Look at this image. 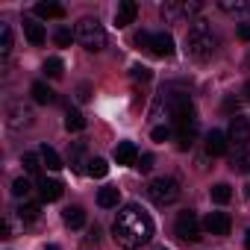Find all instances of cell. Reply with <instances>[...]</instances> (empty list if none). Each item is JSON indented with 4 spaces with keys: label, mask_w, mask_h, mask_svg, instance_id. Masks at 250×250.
<instances>
[{
    "label": "cell",
    "mask_w": 250,
    "mask_h": 250,
    "mask_svg": "<svg viewBox=\"0 0 250 250\" xmlns=\"http://www.w3.org/2000/svg\"><path fill=\"white\" fill-rule=\"evenodd\" d=\"M112 238L124 250H139V247H145L153 238V221H150V215L142 206H136V203L124 206L118 212L115 224H112Z\"/></svg>",
    "instance_id": "cell-1"
},
{
    "label": "cell",
    "mask_w": 250,
    "mask_h": 250,
    "mask_svg": "<svg viewBox=\"0 0 250 250\" xmlns=\"http://www.w3.org/2000/svg\"><path fill=\"white\" fill-rule=\"evenodd\" d=\"M162 112L177 124V127H186V124H197V112L194 103L186 91H162V97L153 106V118H162Z\"/></svg>",
    "instance_id": "cell-2"
},
{
    "label": "cell",
    "mask_w": 250,
    "mask_h": 250,
    "mask_svg": "<svg viewBox=\"0 0 250 250\" xmlns=\"http://www.w3.org/2000/svg\"><path fill=\"white\" fill-rule=\"evenodd\" d=\"M186 50H188V56H191L194 62H209V59L215 56V50H218V36L212 33L209 21H203V18L191 21L188 33H186Z\"/></svg>",
    "instance_id": "cell-3"
},
{
    "label": "cell",
    "mask_w": 250,
    "mask_h": 250,
    "mask_svg": "<svg viewBox=\"0 0 250 250\" xmlns=\"http://www.w3.org/2000/svg\"><path fill=\"white\" fill-rule=\"evenodd\" d=\"M74 36H77V42H80L85 50H91V53H100V50L106 47V30H103V24H100L97 18H80Z\"/></svg>",
    "instance_id": "cell-4"
},
{
    "label": "cell",
    "mask_w": 250,
    "mask_h": 250,
    "mask_svg": "<svg viewBox=\"0 0 250 250\" xmlns=\"http://www.w3.org/2000/svg\"><path fill=\"white\" fill-rule=\"evenodd\" d=\"M6 124H9V130H15V133L33 127V124H36L33 106H27L24 100H9L6 103Z\"/></svg>",
    "instance_id": "cell-5"
},
{
    "label": "cell",
    "mask_w": 250,
    "mask_h": 250,
    "mask_svg": "<svg viewBox=\"0 0 250 250\" xmlns=\"http://www.w3.org/2000/svg\"><path fill=\"white\" fill-rule=\"evenodd\" d=\"M147 194H150L153 203H159V206H171V203L180 197V186H177V180H171V177H156V180H150Z\"/></svg>",
    "instance_id": "cell-6"
},
{
    "label": "cell",
    "mask_w": 250,
    "mask_h": 250,
    "mask_svg": "<svg viewBox=\"0 0 250 250\" xmlns=\"http://www.w3.org/2000/svg\"><path fill=\"white\" fill-rule=\"evenodd\" d=\"M197 12H200V3H197V0H168V3L162 6V18H165L168 24H180V21L197 15Z\"/></svg>",
    "instance_id": "cell-7"
},
{
    "label": "cell",
    "mask_w": 250,
    "mask_h": 250,
    "mask_svg": "<svg viewBox=\"0 0 250 250\" xmlns=\"http://www.w3.org/2000/svg\"><path fill=\"white\" fill-rule=\"evenodd\" d=\"M200 221H197V215L191 212V209H186V212H180L177 215V235L183 238V241H197L200 238Z\"/></svg>",
    "instance_id": "cell-8"
},
{
    "label": "cell",
    "mask_w": 250,
    "mask_h": 250,
    "mask_svg": "<svg viewBox=\"0 0 250 250\" xmlns=\"http://www.w3.org/2000/svg\"><path fill=\"white\" fill-rule=\"evenodd\" d=\"M203 229H206V232H212V235H229L232 221H229V215H227V212H209V215H206V221H203Z\"/></svg>",
    "instance_id": "cell-9"
},
{
    "label": "cell",
    "mask_w": 250,
    "mask_h": 250,
    "mask_svg": "<svg viewBox=\"0 0 250 250\" xmlns=\"http://www.w3.org/2000/svg\"><path fill=\"white\" fill-rule=\"evenodd\" d=\"M227 139L235 142L238 147H244V145L250 142V121L241 118V115H235V118L229 121V133H227Z\"/></svg>",
    "instance_id": "cell-10"
},
{
    "label": "cell",
    "mask_w": 250,
    "mask_h": 250,
    "mask_svg": "<svg viewBox=\"0 0 250 250\" xmlns=\"http://www.w3.org/2000/svg\"><path fill=\"white\" fill-rule=\"evenodd\" d=\"M150 53H153V56H162V59L174 56V39H171L168 33H153V42H150Z\"/></svg>",
    "instance_id": "cell-11"
},
{
    "label": "cell",
    "mask_w": 250,
    "mask_h": 250,
    "mask_svg": "<svg viewBox=\"0 0 250 250\" xmlns=\"http://www.w3.org/2000/svg\"><path fill=\"white\" fill-rule=\"evenodd\" d=\"M136 15H139V6L133 3V0H121L118 9H115V24L118 27H127V24L136 21Z\"/></svg>",
    "instance_id": "cell-12"
},
{
    "label": "cell",
    "mask_w": 250,
    "mask_h": 250,
    "mask_svg": "<svg viewBox=\"0 0 250 250\" xmlns=\"http://www.w3.org/2000/svg\"><path fill=\"white\" fill-rule=\"evenodd\" d=\"M115 159H118V165H136L139 162V147L133 142H121L115 147Z\"/></svg>",
    "instance_id": "cell-13"
},
{
    "label": "cell",
    "mask_w": 250,
    "mask_h": 250,
    "mask_svg": "<svg viewBox=\"0 0 250 250\" xmlns=\"http://www.w3.org/2000/svg\"><path fill=\"white\" fill-rule=\"evenodd\" d=\"M39 194H42V200L53 203V200L62 197V183H59V180H47V177H42V180H39Z\"/></svg>",
    "instance_id": "cell-14"
},
{
    "label": "cell",
    "mask_w": 250,
    "mask_h": 250,
    "mask_svg": "<svg viewBox=\"0 0 250 250\" xmlns=\"http://www.w3.org/2000/svg\"><path fill=\"white\" fill-rule=\"evenodd\" d=\"M229 168H232L235 174H250V145L238 147V150L229 156Z\"/></svg>",
    "instance_id": "cell-15"
},
{
    "label": "cell",
    "mask_w": 250,
    "mask_h": 250,
    "mask_svg": "<svg viewBox=\"0 0 250 250\" xmlns=\"http://www.w3.org/2000/svg\"><path fill=\"white\" fill-rule=\"evenodd\" d=\"M24 36H27V39H30V44H36V47H42V44H44V39H47L44 27H42L39 21H33V18H24Z\"/></svg>",
    "instance_id": "cell-16"
},
{
    "label": "cell",
    "mask_w": 250,
    "mask_h": 250,
    "mask_svg": "<svg viewBox=\"0 0 250 250\" xmlns=\"http://www.w3.org/2000/svg\"><path fill=\"white\" fill-rule=\"evenodd\" d=\"M206 153H209V156H224V153H227V136H224L221 130H212V133L206 136Z\"/></svg>",
    "instance_id": "cell-17"
},
{
    "label": "cell",
    "mask_w": 250,
    "mask_h": 250,
    "mask_svg": "<svg viewBox=\"0 0 250 250\" xmlns=\"http://www.w3.org/2000/svg\"><path fill=\"white\" fill-rule=\"evenodd\" d=\"M33 100L36 103H42V106H50V103H56V91L47 85V83H33Z\"/></svg>",
    "instance_id": "cell-18"
},
{
    "label": "cell",
    "mask_w": 250,
    "mask_h": 250,
    "mask_svg": "<svg viewBox=\"0 0 250 250\" xmlns=\"http://www.w3.org/2000/svg\"><path fill=\"white\" fill-rule=\"evenodd\" d=\"M62 221H65V227L80 229V227H85V209H83V206H68V209L62 212Z\"/></svg>",
    "instance_id": "cell-19"
},
{
    "label": "cell",
    "mask_w": 250,
    "mask_h": 250,
    "mask_svg": "<svg viewBox=\"0 0 250 250\" xmlns=\"http://www.w3.org/2000/svg\"><path fill=\"white\" fill-rule=\"evenodd\" d=\"M194 136H197V124L177 127V147H180V150H188V147L194 145Z\"/></svg>",
    "instance_id": "cell-20"
},
{
    "label": "cell",
    "mask_w": 250,
    "mask_h": 250,
    "mask_svg": "<svg viewBox=\"0 0 250 250\" xmlns=\"http://www.w3.org/2000/svg\"><path fill=\"white\" fill-rule=\"evenodd\" d=\"M39 156H42V165H47L50 171H59V168H62V159H59V153H56L50 145H42V147H39Z\"/></svg>",
    "instance_id": "cell-21"
},
{
    "label": "cell",
    "mask_w": 250,
    "mask_h": 250,
    "mask_svg": "<svg viewBox=\"0 0 250 250\" xmlns=\"http://www.w3.org/2000/svg\"><path fill=\"white\" fill-rule=\"evenodd\" d=\"M118 200H121V191H118L115 186H106V188H100V191H97V203H100L103 209L118 206Z\"/></svg>",
    "instance_id": "cell-22"
},
{
    "label": "cell",
    "mask_w": 250,
    "mask_h": 250,
    "mask_svg": "<svg viewBox=\"0 0 250 250\" xmlns=\"http://www.w3.org/2000/svg\"><path fill=\"white\" fill-rule=\"evenodd\" d=\"M227 15H247L250 12V0H221L218 3Z\"/></svg>",
    "instance_id": "cell-23"
},
{
    "label": "cell",
    "mask_w": 250,
    "mask_h": 250,
    "mask_svg": "<svg viewBox=\"0 0 250 250\" xmlns=\"http://www.w3.org/2000/svg\"><path fill=\"white\" fill-rule=\"evenodd\" d=\"M36 15L39 18H47V21L50 18H65V6L62 3H39L36 6Z\"/></svg>",
    "instance_id": "cell-24"
},
{
    "label": "cell",
    "mask_w": 250,
    "mask_h": 250,
    "mask_svg": "<svg viewBox=\"0 0 250 250\" xmlns=\"http://www.w3.org/2000/svg\"><path fill=\"white\" fill-rule=\"evenodd\" d=\"M39 218H42V206L39 203H21V209H18V221L21 224H33Z\"/></svg>",
    "instance_id": "cell-25"
},
{
    "label": "cell",
    "mask_w": 250,
    "mask_h": 250,
    "mask_svg": "<svg viewBox=\"0 0 250 250\" xmlns=\"http://www.w3.org/2000/svg\"><path fill=\"white\" fill-rule=\"evenodd\" d=\"M65 127H68V133H80V130H85V118H83V112L68 109V112H65Z\"/></svg>",
    "instance_id": "cell-26"
},
{
    "label": "cell",
    "mask_w": 250,
    "mask_h": 250,
    "mask_svg": "<svg viewBox=\"0 0 250 250\" xmlns=\"http://www.w3.org/2000/svg\"><path fill=\"white\" fill-rule=\"evenodd\" d=\"M9 53H12V27L0 24V56L9 59Z\"/></svg>",
    "instance_id": "cell-27"
},
{
    "label": "cell",
    "mask_w": 250,
    "mask_h": 250,
    "mask_svg": "<svg viewBox=\"0 0 250 250\" xmlns=\"http://www.w3.org/2000/svg\"><path fill=\"white\" fill-rule=\"evenodd\" d=\"M21 165H24L27 174H39V168H42V156L33 153V150H27V153L21 156Z\"/></svg>",
    "instance_id": "cell-28"
},
{
    "label": "cell",
    "mask_w": 250,
    "mask_h": 250,
    "mask_svg": "<svg viewBox=\"0 0 250 250\" xmlns=\"http://www.w3.org/2000/svg\"><path fill=\"white\" fill-rule=\"evenodd\" d=\"M212 200H215V203H221V206H224V203H229V200H232V188H229L227 183L212 186Z\"/></svg>",
    "instance_id": "cell-29"
},
{
    "label": "cell",
    "mask_w": 250,
    "mask_h": 250,
    "mask_svg": "<svg viewBox=\"0 0 250 250\" xmlns=\"http://www.w3.org/2000/svg\"><path fill=\"white\" fill-rule=\"evenodd\" d=\"M62 71H65V65H62V59H59V56H50V59L44 62V74H47L50 80H59V77H62Z\"/></svg>",
    "instance_id": "cell-30"
},
{
    "label": "cell",
    "mask_w": 250,
    "mask_h": 250,
    "mask_svg": "<svg viewBox=\"0 0 250 250\" xmlns=\"http://www.w3.org/2000/svg\"><path fill=\"white\" fill-rule=\"evenodd\" d=\"M30 191H33V183H30L27 177H18V180L12 183V194H15L18 200H21V197L27 200V194H30Z\"/></svg>",
    "instance_id": "cell-31"
},
{
    "label": "cell",
    "mask_w": 250,
    "mask_h": 250,
    "mask_svg": "<svg viewBox=\"0 0 250 250\" xmlns=\"http://www.w3.org/2000/svg\"><path fill=\"white\" fill-rule=\"evenodd\" d=\"M88 174H91V177H106V174H109L106 159H88Z\"/></svg>",
    "instance_id": "cell-32"
},
{
    "label": "cell",
    "mask_w": 250,
    "mask_h": 250,
    "mask_svg": "<svg viewBox=\"0 0 250 250\" xmlns=\"http://www.w3.org/2000/svg\"><path fill=\"white\" fill-rule=\"evenodd\" d=\"M71 39H77V36H74L68 27H59V30H56V36H53V42H56L59 47H68V44H71Z\"/></svg>",
    "instance_id": "cell-33"
},
{
    "label": "cell",
    "mask_w": 250,
    "mask_h": 250,
    "mask_svg": "<svg viewBox=\"0 0 250 250\" xmlns=\"http://www.w3.org/2000/svg\"><path fill=\"white\" fill-rule=\"evenodd\" d=\"M150 77H153L150 68H145V65H136V68H133V80H136V83H150Z\"/></svg>",
    "instance_id": "cell-34"
},
{
    "label": "cell",
    "mask_w": 250,
    "mask_h": 250,
    "mask_svg": "<svg viewBox=\"0 0 250 250\" xmlns=\"http://www.w3.org/2000/svg\"><path fill=\"white\" fill-rule=\"evenodd\" d=\"M150 42H153V33H147V30L136 33V44H139V47H147V50H150Z\"/></svg>",
    "instance_id": "cell-35"
},
{
    "label": "cell",
    "mask_w": 250,
    "mask_h": 250,
    "mask_svg": "<svg viewBox=\"0 0 250 250\" xmlns=\"http://www.w3.org/2000/svg\"><path fill=\"white\" fill-rule=\"evenodd\" d=\"M136 168H139V171H150V168H153V156H150V153H142L139 162H136Z\"/></svg>",
    "instance_id": "cell-36"
},
{
    "label": "cell",
    "mask_w": 250,
    "mask_h": 250,
    "mask_svg": "<svg viewBox=\"0 0 250 250\" xmlns=\"http://www.w3.org/2000/svg\"><path fill=\"white\" fill-rule=\"evenodd\" d=\"M153 142H168V136H171V130L168 127H153Z\"/></svg>",
    "instance_id": "cell-37"
},
{
    "label": "cell",
    "mask_w": 250,
    "mask_h": 250,
    "mask_svg": "<svg viewBox=\"0 0 250 250\" xmlns=\"http://www.w3.org/2000/svg\"><path fill=\"white\" fill-rule=\"evenodd\" d=\"M12 235H15V218L6 215V221H3V238H12Z\"/></svg>",
    "instance_id": "cell-38"
},
{
    "label": "cell",
    "mask_w": 250,
    "mask_h": 250,
    "mask_svg": "<svg viewBox=\"0 0 250 250\" xmlns=\"http://www.w3.org/2000/svg\"><path fill=\"white\" fill-rule=\"evenodd\" d=\"M238 39H241V42H250V24H241V27H238Z\"/></svg>",
    "instance_id": "cell-39"
},
{
    "label": "cell",
    "mask_w": 250,
    "mask_h": 250,
    "mask_svg": "<svg viewBox=\"0 0 250 250\" xmlns=\"http://www.w3.org/2000/svg\"><path fill=\"white\" fill-rule=\"evenodd\" d=\"M77 97H80V100H88V85H80V91H77Z\"/></svg>",
    "instance_id": "cell-40"
},
{
    "label": "cell",
    "mask_w": 250,
    "mask_h": 250,
    "mask_svg": "<svg viewBox=\"0 0 250 250\" xmlns=\"http://www.w3.org/2000/svg\"><path fill=\"white\" fill-rule=\"evenodd\" d=\"M241 94H244V100H247V103H250V80H247V83H244V88H241Z\"/></svg>",
    "instance_id": "cell-41"
},
{
    "label": "cell",
    "mask_w": 250,
    "mask_h": 250,
    "mask_svg": "<svg viewBox=\"0 0 250 250\" xmlns=\"http://www.w3.org/2000/svg\"><path fill=\"white\" fill-rule=\"evenodd\" d=\"M244 247H247V250H250V229H247V232H244Z\"/></svg>",
    "instance_id": "cell-42"
},
{
    "label": "cell",
    "mask_w": 250,
    "mask_h": 250,
    "mask_svg": "<svg viewBox=\"0 0 250 250\" xmlns=\"http://www.w3.org/2000/svg\"><path fill=\"white\" fill-rule=\"evenodd\" d=\"M244 197H247V200H250V183H247V186H244Z\"/></svg>",
    "instance_id": "cell-43"
},
{
    "label": "cell",
    "mask_w": 250,
    "mask_h": 250,
    "mask_svg": "<svg viewBox=\"0 0 250 250\" xmlns=\"http://www.w3.org/2000/svg\"><path fill=\"white\" fill-rule=\"evenodd\" d=\"M47 250H59V247H56V244H47Z\"/></svg>",
    "instance_id": "cell-44"
},
{
    "label": "cell",
    "mask_w": 250,
    "mask_h": 250,
    "mask_svg": "<svg viewBox=\"0 0 250 250\" xmlns=\"http://www.w3.org/2000/svg\"><path fill=\"white\" fill-rule=\"evenodd\" d=\"M159 250H168V247H159Z\"/></svg>",
    "instance_id": "cell-45"
}]
</instances>
